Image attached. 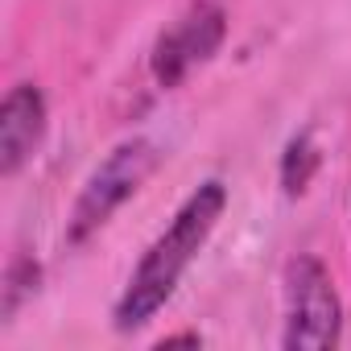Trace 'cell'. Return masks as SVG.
<instances>
[{
	"mask_svg": "<svg viewBox=\"0 0 351 351\" xmlns=\"http://www.w3.org/2000/svg\"><path fill=\"white\" fill-rule=\"evenodd\" d=\"M161 165V149L149 141V136H132V141H120L95 169L91 178L83 182L75 207H71V219H66V244L79 248L87 244L149 178L153 169Z\"/></svg>",
	"mask_w": 351,
	"mask_h": 351,
	"instance_id": "cell-2",
	"label": "cell"
},
{
	"mask_svg": "<svg viewBox=\"0 0 351 351\" xmlns=\"http://www.w3.org/2000/svg\"><path fill=\"white\" fill-rule=\"evenodd\" d=\"M38 281H42V265L34 256H13L5 269V285H0V314L13 318L21 302L38 293Z\"/></svg>",
	"mask_w": 351,
	"mask_h": 351,
	"instance_id": "cell-7",
	"label": "cell"
},
{
	"mask_svg": "<svg viewBox=\"0 0 351 351\" xmlns=\"http://www.w3.org/2000/svg\"><path fill=\"white\" fill-rule=\"evenodd\" d=\"M223 38H228V13L215 5V0H191L182 9V17L169 29H161V38L153 42L149 66H153L157 87H165V91L182 87L195 66L215 58Z\"/></svg>",
	"mask_w": 351,
	"mask_h": 351,
	"instance_id": "cell-4",
	"label": "cell"
},
{
	"mask_svg": "<svg viewBox=\"0 0 351 351\" xmlns=\"http://www.w3.org/2000/svg\"><path fill=\"white\" fill-rule=\"evenodd\" d=\"M318 165H322V153H318L314 136H310V132H298V136L285 145V153H281V186H285L289 199L306 195V186L314 182Z\"/></svg>",
	"mask_w": 351,
	"mask_h": 351,
	"instance_id": "cell-6",
	"label": "cell"
},
{
	"mask_svg": "<svg viewBox=\"0 0 351 351\" xmlns=\"http://www.w3.org/2000/svg\"><path fill=\"white\" fill-rule=\"evenodd\" d=\"M343 330V306L326 265L310 252L293 256L285 269V335L289 351H330Z\"/></svg>",
	"mask_w": 351,
	"mask_h": 351,
	"instance_id": "cell-3",
	"label": "cell"
},
{
	"mask_svg": "<svg viewBox=\"0 0 351 351\" xmlns=\"http://www.w3.org/2000/svg\"><path fill=\"white\" fill-rule=\"evenodd\" d=\"M223 211H228V186L219 178H207L203 186L186 195V203L173 211L165 232L145 248L124 293L116 298V310H112L116 330H141L149 318H157V310L173 298V289L195 265V256L207 248Z\"/></svg>",
	"mask_w": 351,
	"mask_h": 351,
	"instance_id": "cell-1",
	"label": "cell"
},
{
	"mask_svg": "<svg viewBox=\"0 0 351 351\" xmlns=\"http://www.w3.org/2000/svg\"><path fill=\"white\" fill-rule=\"evenodd\" d=\"M182 343H186V347H199L203 339H199V335H169V339H161V347H182Z\"/></svg>",
	"mask_w": 351,
	"mask_h": 351,
	"instance_id": "cell-8",
	"label": "cell"
},
{
	"mask_svg": "<svg viewBox=\"0 0 351 351\" xmlns=\"http://www.w3.org/2000/svg\"><path fill=\"white\" fill-rule=\"evenodd\" d=\"M46 136V95L34 83L9 87L5 104H0V173H13L34 157V149Z\"/></svg>",
	"mask_w": 351,
	"mask_h": 351,
	"instance_id": "cell-5",
	"label": "cell"
}]
</instances>
